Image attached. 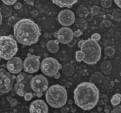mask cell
Returning <instances> with one entry per match:
<instances>
[{
	"label": "cell",
	"mask_w": 121,
	"mask_h": 113,
	"mask_svg": "<svg viewBox=\"0 0 121 113\" xmlns=\"http://www.w3.org/2000/svg\"><path fill=\"white\" fill-rule=\"evenodd\" d=\"M83 34V32L79 29H78L73 32V35L76 37H78Z\"/></svg>",
	"instance_id": "34"
},
{
	"label": "cell",
	"mask_w": 121,
	"mask_h": 113,
	"mask_svg": "<svg viewBox=\"0 0 121 113\" xmlns=\"http://www.w3.org/2000/svg\"><path fill=\"white\" fill-rule=\"evenodd\" d=\"M106 27H110L111 26V22L108 20H104L102 22Z\"/></svg>",
	"instance_id": "38"
},
{
	"label": "cell",
	"mask_w": 121,
	"mask_h": 113,
	"mask_svg": "<svg viewBox=\"0 0 121 113\" xmlns=\"http://www.w3.org/2000/svg\"><path fill=\"white\" fill-rule=\"evenodd\" d=\"M0 11L2 17H8L11 15L12 10L11 7L9 6L8 5H2L0 8Z\"/></svg>",
	"instance_id": "19"
},
{
	"label": "cell",
	"mask_w": 121,
	"mask_h": 113,
	"mask_svg": "<svg viewBox=\"0 0 121 113\" xmlns=\"http://www.w3.org/2000/svg\"><path fill=\"white\" fill-rule=\"evenodd\" d=\"M116 4L120 8H121V0H114Z\"/></svg>",
	"instance_id": "40"
},
{
	"label": "cell",
	"mask_w": 121,
	"mask_h": 113,
	"mask_svg": "<svg viewBox=\"0 0 121 113\" xmlns=\"http://www.w3.org/2000/svg\"><path fill=\"white\" fill-rule=\"evenodd\" d=\"M112 18L117 22L121 21V9H114L112 14Z\"/></svg>",
	"instance_id": "24"
},
{
	"label": "cell",
	"mask_w": 121,
	"mask_h": 113,
	"mask_svg": "<svg viewBox=\"0 0 121 113\" xmlns=\"http://www.w3.org/2000/svg\"><path fill=\"white\" fill-rule=\"evenodd\" d=\"M6 5H11L14 4L17 1V0H1Z\"/></svg>",
	"instance_id": "32"
},
{
	"label": "cell",
	"mask_w": 121,
	"mask_h": 113,
	"mask_svg": "<svg viewBox=\"0 0 121 113\" xmlns=\"http://www.w3.org/2000/svg\"><path fill=\"white\" fill-rule=\"evenodd\" d=\"M47 103L52 107L58 108L64 106L67 101V92L62 86L55 84L50 87L45 93Z\"/></svg>",
	"instance_id": "3"
},
{
	"label": "cell",
	"mask_w": 121,
	"mask_h": 113,
	"mask_svg": "<svg viewBox=\"0 0 121 113\" xmlns=\"http://www.w3.org/2000/svg\"><path fill=\"white\" fill-rule=\"evenodd\" d=\"M85 56V55L84 53L81 50L78 51L76 52V53H75L76 59L77 61L78 62H81V61H83Z\"/></svg>",
	"instance_id": "26"
},
{
	"label": "cell",
	"mask_w": 121,
	"mask_h": 113,
	"mask_svg": "<svg viewBox=\"0 0 121 113\" xmlns=\"http://www.w3.org/2000/svg\"><path fill=\"white\" fill-rule=\"evenodd\" d=\"M84 41V40H82L79 41L78 42V47L80 49V47H81V45H82V43H83Z\"/></svg>",
	"instance_id": "42"
},
{
	"label": "cell",
	"mask_w": 121,
	"mask_h": 113,
	"mask_svg": "<svg viewBox=\"0 0 121 113\" xmlns=\"http://www.w3.org/2000/svg\"><path fill=\"white\" fill-rule=\"evenodd\" d=\"M121 101V95L120 93H116L112 97L110 102L114 106H117L118 105Z\"/></svg>",
	"instance_id": "23"
},
{
	"label": "cell",
	"mask_w": 121,
	"mask_h": 113,
	"mask_svg": "<svg viewBox=\"0 0 121 113\" xmlns=\"http://www.w3.org/2000/svg\"><path fill=\"white\" fill-rule=\"evenodd\" d=\"M110 111H111V107L108 105H106L104 107V112L105 113H109Z\"/></svg>",
	"instance_id": "39"
},
{
	"label": "cell",
	"mask_w": 121,
	"mask_h": 113,
	"mask_svg": "<svg viewBox=\"0 0 121 113\" xmlns=\"http://www.w3.org/2000/svg\"><path fill=\"white\" fill-rule=\"evenodd\" d=\"M14 77L3 68H0V94L9 92L13 87Z\"/></svg>",
	"instance_id": "9"
},
{
	"label": "cell",
	"mask_w": 121,
	"mask_h": 113,
	"mask_svg": "<svg viewBox=\"0 0 121 113\" xmlns=\"http://www.w3.org/2000/svg\"><path fill=\"white\" fill-rule=\"evenodd\" d=\"M46 46L47 50L50 52L55 53L57 52L59 49V41L58 40H50L47 42Z\"/></svg>",
	"instance_id": "16"
},
{
	"label": "cell",
	"mask_w": 121,
	"mask_h": 113,
	"mask_svg": "<svg viewBox=\"0 0 121 113\" xmlns=\"http://www.w3.org/2000/svg\"><path fill=\"white\" fill-rule=\"evenodd\" d=\"M75 16L73 11L69 9H64L60 12L58 16L59 23L62 26H68L75 22Z\"/></svg>",
	"instance_id": "12"
},
{
	"label": "cell",
	"mask_w": 121,
	"mask_h": 113,
	"mask_svg": "<svg viewBox=\"0 0 121 113\" xmlns=\"http://www.w3.org/2000/svg\"><path fill=\"white\" fill-rule=\"evenodd\" d=\"M31 89L36 94L37 97H41L43 93L48 87V81L47 78L42 74L36 75L32 77L30 81Z\"/></svg>",
	"instance_id": "7"
},
{
	"label": "cell",
	"mask_w": 121,
	"mask_h": 113,
	"mask_svg": "<svg viewBox=\"0 0 121 113\" xmlns=\"http://www.w3.org/2000/svg\"><path fill=\"white\" fill-rule=\"evenodd\" d=\"M61 71L66 77H70L74 74L75 69L73 65L70 63H66L62 66Z\"/></svg>",
	"instance_id": "17"
},
{
	"label": "cell",
	"mask_w": 121,
	"mask_h": 113,
	"mask_svg": "<svg viewBox=\"0 0 121 113\" xmlns=\"http://www.w3.org/2000/svg\"><path fill=\"white\" fill-rule=\"evenodd\" d=\"M13 28L14 38L18 43L26 46L35 43L41 35L38 26L28 18L20 19Z\"/></svg>",
	"instance_id": "2"
},
{
	"label": "cell",
	"mask_w": 121,
	"mask_h": 113,
	"mask_svg": "<svg viewBox=\"0 0 121 113\" xmlns=\"http://www.w3.org/2000/svg\"><path fill=\"white\" fill-rule=\"evenodd\" d=\"M2 15L1 13L0 8V26L2 24Z\"/></svg>",
	"instance_id": "43"
},
{
	"label": "cell",
	"mask_w": 121,
	"mask_h": 113,
	"mask_svg": "<svg viewBox=\"0 0 121 113\" xmlns=\"http://www.w3.org/2000/svg\"><path fill=\"white\" fill-rule=\"evenodd\" d=\"M111 112L112 113H121V105L118 106L114 107L112 110H111Z\"/></svg>",
	"instance_id": "33"
},
{
	"label": "cell",
	"mask_w": 121,
	"mask_h": 113,
	"mask_svg": "<svg viewBox=\"0 0 121 113\" xmlns=\"http://www.w3.org/2000/svg\"><path fill=\"white\" fill-rule=\"evenodd\" d=\"M75 26L78 28V29L82 31L85 30L87 26V21L84 19V18L82 17H77L75 19L74 22Z\"/></svg>",
	"instance_id": "18"
},
{
	"label": "cell",
	"mask_w": 121,
	"mask_h": 113,
	"mask_svg": "<svg viewBox=\"0 0 121 113\" xmlns=\"http://www.w3.org/2000/svg\"><path fill=\"white\" fill-rule=\"evenodd\" d=\"M20 19L19 17H16L14 16H12L10 17L9 19H8V24L10 26H13L20 20Z\"/></svg>",
	"instance_id": "27"
},
{
	"label": "cell",
	"mask_w": 121,
	"mask_h": 113,
	"mask_svg": "<svg viewBox=\"0 0 121 113\" xmlns=\"http://www.w3.org/2000/svg\"><path fill=\"white\" fill-rule=\"evenodd\" d=\"M33 76L25 72H21L16 77V83L14 86L15 92L20 96H24L26 93H34L30 86Z\"/></svg>",
	"instance_id": "6"
},
{
	"label": "cell",
	"mask_w": 121,
	"mask_h": 113,
	"mask_svg": "<svg viewBox=\"0 0 121 113\" xmlns=\"http://www.w3.org/2000/svg\"><path fill=\"white\" fill-rule=\"evenodd\" d=\"M9 104L12 107L15 106L17 104V100L15 98H12L9 101Z\"/></svg>",
	"instance_id": "35"
},
{
	"label": "cell",
	"mask_w": 121,
	"mask_h": 113,
	"mask_svg": "<svg viewBox=\"0 0 121 113\" xmlns=\"http://www.w3.org/2000/svg\"><path fill=\"white\" fill-rule=\"evenodd\" d=\"M101 12L100 8L97 6H93L91 8V12L94 15H97Z\"/></svg>",
	"instance_id": "29"
},
{
	"label": "cell",
	"mask_w": 121,
	"mask_h": 113,
	"mask_svg": "<svg viewBox=\"0 0 121 113\" xmlns=\"http://www.w3.org/2000/svg\"><path fill=\"white\" fill-rule=\"evenodd\" d=\"M115 51L114 48H113L112 47V46H107L104 48V54L108 56H112V55H113L115 53Z\"/></svg>",
	"instance_id": "25"
},
{
	"label": "cell",
	"mask_w": 121,
	"mask_h": 113,
	"mask_svg": "<svg viewBox=\"0 0 121 113\" xmlns=\"http://www.w3.org/2000/svg\"><path fill=\"white\" fill-rule=\"evenodd\" d=\"M35 96H36V94L34 92V93H26L24 96V99L26 101H30L31 100L33 97H35Z\"/></svg>",
	"instance_id": "30"
},
{
	"label": "cell",
	"mask_w": 121,
	"mask_h": 113,
	"mask_svg": "<svg viewBox=\"0 0 121 113\" xmlns=\"http://www.w3.org/2000/svg\"><path fill=\"white\" fill-rule=\"evenodd\" d=\"M75 104L84 110H90L97 104L99 99V89L94 83L83 82L74 91Z\"/></svg>",
	"instance_id": "1"
},
{
	"label": "cell",
	"mask_w": 121,
	"mask_h": 113,
	"mask_svg": "<svg viewBox=\"0 0 121 113\" xmlns=\"http://www.w3.org/2000/svg\"><path fill=\"white\" fill-rule=\"evenodd\" d=\"M101 68L103 72L108 74L112 70V64L108 61H105L101 63Z\"/></svg>",
	"instance_id": "22"
},
{
	"label": "cell",
	"mask_w": 121,
	"mask_h": 113,
	"mask_svg": "<svg viewBox=\"0 0 121 113\" xmlns=\"http://www.w3.org/2000/svg\"><path fill=\"white\" fill-rule=\"evenodd\" d=\"M102 97V104H105L107 103V101H108V98L107 97V96H105V95H103V96H101Z\"/></svg>",
	"instance_id": "37"
},
{
	"label": "cell",
	"mask_w": 121,
	"mask_h": 113,
	"mask_svg": "<svg viewBox=\"0 0 121 113\" xmlns=\"http://www.w3.org/2000/svg\"><path fill=\"white\" fill-rule=\"evenodd\" d=\"M29 112L31 113H46L48 112V107L43 100L37 99L30 104Z\"/></svg>",
	"instance_id": "14"
},
{
	"label": "cell",
	"mask_w": 121,
	"mask_h": 113,
	"mask_svg": "<svg viewBox=\"0 0 121 113\" xmlns=\"http://www.w3.org/2000/svg\"><path fill=\"white\" fill-rule=\"evenodd\" d=\"M81 50L84 53V62L91 65L96 63L100 59L101 49L97 42L91 38L84 40L80 47Z\"/></svg>",
	"instance_id": "4"
},
{
	"label": "cell",
	"mask_w": 121,
	"mask_h": 113,
	"mask_svg": "<svg viewBox=\"0 0 121 113\" xmlns=\"http://www.w3.org/2000/svg\"><path fill=\"white\" fill-rule=\"evenodd\" d=\"M40 57L30 53L27 54V57L23 62V70L25 72L32 74L37 72L40 67Z\"/></svg>",
	"instance_id": "10"
},
{
	"label": "cell",
	"mask_w": 121,
	"mask_h": 113,
	"mask_svg": "<svg viewBox=\"0 0 121 113\" xmlns=\"http://www.w3.org/2000/svg\"><path fill=\"white\" fill-rule=\"evenodd\" d=\"M59 42L63 44H69L73 39V32L69 27L60 28L54 35Z\"/></svg>",
	"instance_id": "11"
},
{
	"label": "cell",
	"mask_w": 121,
	"mask_h": 113,
	"mask_svg": "<svg viewBox=\"0 0 121 113\" xmlns=\"http://www.w3.org/2000/svg\"><path fill=\"white\" fill-rule=\"evenodd\" d=\"M91 38L96 42H98L101 38V35L98 33H95L91 36Z\"/></svg>",
	"instance_id": "31"
},
{
	"label": "cell",
	"mask_w": 121,
	"mask_h": 113,
	"mask_svg": "<svg viewBox=\"0 0 121 113\" xmlns=\"http://www.w3.org/2000/svg\"><path fill=\"white\" fill-rule=\"evenodd\" d=\"M103 79V75L102 73L99 72H96L94 73L90 78V81L92 83H101Z\"/></svg>",
	"instance_id": "20"
},
{
	"label": "cell",
	"mask_w": 121,
	"mask_h": 113,
	"mask_svg": "<svg viewBox=\"0 0 121 113\" xmlns=\"http://www.w3.org/2000/svg\"><path fill=\"white\" fill-rule=\"evenodd\" d=\"M14 8L16 9H20L22 8V4L20 2H16L14 4Z\"/></svg>",
	"instance_id": "36"
},
{
	"label": "cell",
	"mask_w": 121,
	"mask_h": 113,
	"mask_svg": "<svg viewBox=\"0 0 121 113\" xmlns=\"http://www.w3.org/2000/svg\"><path fill=\"white\" fill-rule=\"evenodd\" d=\"M76 14L78 16V17L85 18L88 16L89 14V11L88 9L86 7L84 6H81L77 9Z\"/></svg>",
	"instance_id": "21"
},
{
	"label": "cell",
	"mask_w": 121,
	"mask_h": 113,
	"mask_svg": "<svg viewBox=\"0 0 121 113\" xmlns=\"http://www.w3.org/2000/svg\"><path fill=\"white\" fill-rule=\"evenodd\" d=\"M53 77L55 79H59L60 77V72H58L55 75H54Z\"/></svg>",
	"instance_id": "41"
},
{
	"label": "cell",
	"mask_w": 121,
	"mask_h": 113,
	"mask_svg": "<svg viewBox=\"0 0 121 113\" xmlns=\"http://www.w3.org/2000/svg\"><path fill=\"white\" fill-rule=\"evenodd\" d=\"M40 67L42 72L49 77L54 76L62 67L57 60L52 57H47L43 60Z\"/></svg>",
	"instance_id": "8"
},
{
	"label": "cell",
	"mask_w": 121,
	"mask_h": 113,
	"mask_svg": "<svg viewBox=\"0 0 121 113\" xmlns=\"http://www.w3.org/2000/svg\"><path fill=\"white\" fill-rule=\"evenodd\" d=\"M52 2L60 8H70L78 0H51Z\"/></svg>",
	"instance_id": "15"
},
{
	"label": "cell",
	"mask_w": 121,
	"mask_h": 113,
	"mask_svg": "<svg viewBox=\"0 0 121 113\" xmlns=\"http://www.w3.org/2000/svg\"><path fill=\"white\" fill-rule=\"evenodd\" d=\"M6 66L9 72L12 74H17L23 69V62L19 57H14L8 60Z\"/></svg>",
	"instance_id": "13"
},
{
	"label": "cell",
	"mask_w": 121,
	"mask_h": 113,
	"mask_svg": "<svg viewBox=\"0 0 121 113\" xmlns=\"http://www.w3.org/2000/svg\"><path fill=\"white\" fill-rule=\"evenodd\" d=\"M17 50V41L12 35L0 36V58L9 60L16 54Z\"/></svg>",
	"instance_id": "5"
},
{
	"label": "cell",
	"mask_w": 121,
	"mask_h": 113,
	"mask_svg": "<svg viewBox=\"0 0 121 113\" xmlns=\"http://www.w3.org/2000/svg\"><path fill=\"white\" fill-rule=\"evenodd\" d=\"M101 4L104 8H109L112 5V0H101Z\"/></svg>",
	"instance_id": "28"
}]
</instances>
